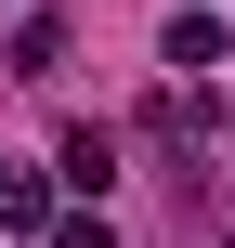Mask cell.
<instances>
[{"mask_svg": "<svg viewBox=\"0 0 235 248\" xmlns=\"http://www.w3.org/2000/svg\"><path fill=\"white\" fill-rule=\"evenodd\" d=\"M39 222H52V183L26 157H0V235H39Z\"/></svg>", "mask_w": 235, "mask_h": 248, "instance_id": "1", "label": "cell"}, {"mask_svg": "<svg viewBox=\"0 0 235 248\" xmlns=\"http://www.w3.org/2000/svg\"><path fill=\"white\" fill-rule=\"evenodd\" d=\"M65 183L105 196V183H118V144H105V131H65Z\"/></svg>", "mask_w": 235, "mask_h": 248, "instance_id": "2", "label": "cell"}, {"mask_svg": "<svg viewBox=\"0 0 235 248\" xmlns=\"http://www.w3.org/2000/svg\"><path fill=\"white\" fill-rule=\"evenodd\" d=\"M170 65H222V13H183L170 26Z\"/></svg>", "mask_w": 235, "mask_h": 248, "instance_id": "3", "label": "cell"}, {"mask_svg": "<svg viewBox=\"0 0 235 248\" xmlns=\"http://www.w3.org/2000/svg\"><path fill=\"white\" fill-rule=\"evenodd\" d=\"M52 248H118V222H105V209H65V222H52Z\"/></svg>", "mask_w": 235, "mask_h": 248, "instance_id": "4", "label": "cell"}, {"mask_svg": "<svg viewBox=\"0 0 235 248\" xmlns=\"http://www.w3.org/2000/svg\"><path fill=\"white\" fill-rule=\"evenodd\" d=\"M183 13H209V0H183Z\"/></svg>", "mask_w": 235, "mask_h": 248, "instance_id": "5", "label": "cell"}]
</instances>
